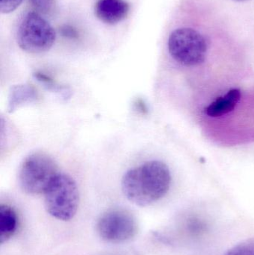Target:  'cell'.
<instances>
[{
  "label": "cell",
  "instance_id": "cell-1",
  "mask_svg": "<svg viewBox=\"0 0 254 255\" xmlns=\"http://www.w3.org/2000/svg\"><path fill=\"white\" fill-rule=\"evenodd\" d=\"M171 183L168 166L159 160H151L125 172L121 186L128 200L146 207L162 199L168 193Z\"/></svg>",
  "mask_w": 254,
  "mask_h": 255
},
{
  "label": "cell",
  "instance_id": "cell-2",
  "mask_svg": "<svg viewBox=\"0 0 254 255\" xmlns=\"http://www.w3.org/2000/svg\"><path fill=\"white\" fill-rule=\"evenodd\" d=\"M43 194L45 208L49 215L64 222L75 217L79 208V192L71 176L58 173Z\"/></svg>",
  "mask_w": 254,
  "mask_h": 255
},
{
  "label": "cell",
  "instance_id": "cell-3",
  "mask_svg": "<svg viewBox=\"0 0 254 255\" xmlns=\"http://www.w3.org/2000/svg\"><path fill=\"white\" fill-rule=\"evenodd\" d=\"M58 166L44 153L30 154L22 162L19 172V184L27 194L44 193L58 174Z\"/></svg>",
  "mask_w": 254,
  "mask_h": 255
},
{
  "label": "cell",
  "instance_id": "cell-4",
  "mask_svg": "<svg viewBox=\"0 0 254 255\" xmlns=\"http://www.w3.org/2000/svg\"><path fill=\"white\" fill-rule=\"evenodd\" d=\"M56 32L37 12L27 13L19 24L16 40L20 49L31 54L47 52L53 46Z\"/></svg>",
  "mask_w": 254,
  "mask_h": 255
},
{
  "label": "cell",
  "instance_id": "cell-5",
  "mask_svg": "<svg viewBox=\"0 0 254 255\" xmlns=\"http://www.w3.org/2000/svg\"><path fill=\"white\" fill-rule=\"evenodd\" d=\"M168 49L176 61L192 67L204 62L208 46L202 34L192 28H182L174 30L169 36Z\"/></svg>",
  "mask_w": 254,
  "mask_h": 255
},
{
  "label": "cell",
  "instance_id": "cell-6",
  "mask_svg": "<svg viewBox=\"0 0 254 255\" xmlns=\"http://www.w3.org/2000/svg\"><path fill=\"white\" fill-rule=\"evenodd\" d=\"M96 231L103 241L111 244L127 242L137 233L135 217L124 209H112L102 214L96 223Z\"/></svg>",
  "mask_w": 254,
  "mask_h": 255
},
{
  "label": "cell",
  "instance_id": "cell-7",
  "mask_svg": "<svg viewBox=\"0 0 254 255\" xmlns=\"http://www.w3.org/2000/svg\"><path fill=\"white\" fill-rule=\"evenodd\" d=\"M130 5L125 0H98L95 7L97 17L106 24L115 25L129 13Z\"/></svg>",
  "mask_w": 254,
  "mask_h": 255
},
{
  "label": "cell",
  "instance_id": "cell-8",
  "mask_svg": "<svg viewBox=\"0 0 254 255\" xmlns=\"http://www.w3.org/2000/svg\"><path fill=\"white\" fill-rule=\"evenodd\" d=\"M241 97V92L237 88L231 89L223 97L209 105L205 109L206 114L209 117L217 118L223 116L234 110Z\"/></svg>",
  "mask_w": 254,
  "mask_h": 255
},
{
  "label": "cell",
  "instance_id": "cell-9",
  "mask_svg": "<svg viewBox=\"0 0 254 255\" xmlns=\"http://www.w3.org/2000/svg\"><path fill=\"white\" fill-rule=\"evenodd\" d=\"M17 228L18 217L15 210L7 205H0V244L8 241Z\"/></svg>",
  "mask_w": 254,
  "mask_h": 255
},
{
  "label": "cell",
  "instance_id": "cell-10",
  "mask_svg": "<svg viewBox=\"0 0 254 255\" xmlns=\"http://www.w3.org/2000/svg\"><path fill=\"white\" fill-rule=\"evenodd\" d=\"M37 93L31 85H19L13 86L9 95L8 112H13L18 108L37 100Z\"/></svg>",
  "mask_w": 254,
  "mask_h": 255
},
{
  "label": "cell",
  "instance_id": "cell-11",
  "mask_svg": "<svg viewBox=\"0 0 254 255\" xmlns=\"http://www.w3.org/2000/svg\"><path fill=\"white\" fill-rule=\"evenodd\" d=\"M224 255H254V239L243 241Z\"/></svg>",
  "mask_w": 254,
  "mask_h": 255
},
{
  "label": "cell",
  "instance_id": "cell-12",
  "mask_svg": "<svg viewBox=\"0 0 254 255\" xmlns=\"http://www.w3.org/2000/svg\"><path fill=\"white\" fill-rule=\"evenodd\" d=\"M24 0H0V11L3 14L12 13L23 2Z\"/></svg>",
  "mask_w": 254,
  "mask_h": 255
},
{
  "label": "cell",
  "instance_id": "cell-13",
  "mask_svg": "<svg viewBox=\"0 0 254 255\" xmlns=\"http://www.w3.org/2000/svg\"><path fill=\"white\" fill-rule=\"evenodd\" d=\"M31 4L36 10L43 13H48L51 11L52 7V0H30Z\"/></svg>",
  "mask_w": 254,
  "mask_h": 255
},
{
  "label": "cell",
  "instance_id": "cell-14",
  "mask_svg": "<svg viewBox=\"0 0 254 255\" xmlns=\"http://www.w3.org/2000/svg\"><path fill=\"white\" fill-rule=\"evenodd\" d=\"M61 34L64 37H68V38H76V37H77V32H76V30L70 25H64L61 28Z\"/></svg>",
  "mask_w": 254,
  "mask_h": 255
},
{
  "label": "cell",
  "instance_id": "cell-15",
  "mask_svg": "<svg viewBox=\"0 0 254 255\" xmlns=\"http://www.w3.org/2000/svg\"><path fill=\"white\" fill-rule=\"evenodd\" d=\"M234 1H239V2H243V1H249V0H234Z\"/></svg>",
  "mask_w": 254,
  "mask_h": 255
}]
</instances>
